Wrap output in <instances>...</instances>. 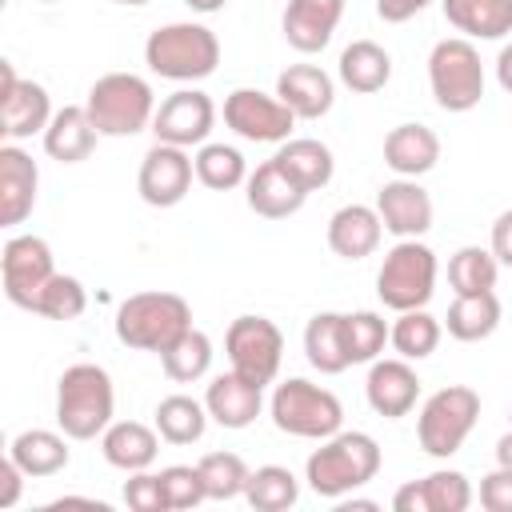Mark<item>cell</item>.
Wrapping results in <instances>:
<instances>
[{
	"label": "cell",
	"instance_id": "obj_1",
	"mask_svg": "<svg viewBox=\"0 0 512 512\" xmlns=\"http://www.w3.org/2000/svg\"><path fill=\"white\" fill-rule=\"evenodd\" d=\"M380 472V444L368 432H336L304 464V480L316 496L340 500L352 488H364Z\"/></svg>",
	"mask_w": 512,
	"mask_h": 512
},
{
	"label": "cell",
	"instance_id": "obj_2",
	"mask_svg": "<svg viewBox=\"0 0 512 512\" xmlns=\"http://www.w3.org/2000/svg\"><path fill=\"white\" fill-rule=\"evenodd\" d=\"M112 376L100 364H72L64 368L56 384V424L68 440H92L104 436L112 424Z\"/></svg>",
	"mask_w": 512,
	"mask_h": 512
},
{
	"label": "cell",
	"instance_id": "obj_3",
	"mask_svg": "<svg viewBox=\"0 0 512 512\" xmlns=\"http://www.w3.org/2000/svg\"><path fill=\"white\" fill-rule=\"evenodd\" d=\"M144 64L156 76L176 80V84L204 80L220 64V40L208 24H192V20L164 24L144 40Z\"/></svg>",
	"mask_w": 512,
	"mask_h": 512
},
{
	"label": "cell",
	"instance_id": "obj_4",
	"mask_svg": "<svg viewBox=\"0 0 512 512\" xmlns=\"http://www.w3.org/2000/svg\"><path fill=\"white\" fill-rule=\"evenodd\" d=\"M192 328V308L176 292H136L116 308V340L140 352H164Z\"/></svg>",
	"mask_w": 512,
	"mask_h": 512
},
{
	"label": "cell",
	"instance_id": "obj_5",
	"mask_svg": "<svg viewBox=\"0 0 512 512\" xmlns=\"http://www.w3.org/2000/svg\"><path fill=\"white\" fill-rule=\"evenodd\" d=\"M100 136H136L156 116V96L144 76L136 72H108L88 88L84 100Z\"/></svg>",
	"mask_w": 512,
	"mask_h": 512
},
{
	"label": "cell",
	"instance_id": "obj_6",
	"mask_svg": "<svg viewBox=\"0 0 512 512\" xmlns=\"http://www.w3.org/2000/svg\"><path fill=\"white\" fill-rule=\"evenodd\" d=\"M268 412H272V424L280 432L300 436V440H328L344 424L340 400L328 388H320V384H312L304 376H292V380L276 384Z\"/></svg>",
	"mask_w": 512,
	"mask_h": 512
},
{
	"label": "cell",
	"instance_id": "obj_7",
	"mask_svg": "<svg viewBox=\"0 0 512 512\" xmlns=\"http://www.w3.org/2000/svg\"><path fill=\"white\" fill-rule=\"evenodd\" d=\"M436 292V252L420 240H400L384 252V264L376 272V296L392 312L424 308Z\"/></svg>",
	"mask_w": 512,
	"mask_h": 512
},
{
	"label": "cell",
	"instance_id": "obj_8",
	"mask_svg": "<svg viewBox=\"0 0 512 512\" xmlns=\"http://www.w3.org/2000/svg\"><path fill=\"white\" fill-rule=\"evenodd\" d=\"M428 84L444 112H472L484 96V64L468 36H448L428 56Z\"/></svg>",
	"mask_w": 512,
	"mask_h": 512
},
{
	"label": "cell",
	"instance_id": "obj_9",
	"mask_svg": "<svg viewBox=\"0 0 512 512\" xmlns=\"http://www.w3.org/2000/svg\"><path fill=\"white\" fill-rule=\"evenodd\" d=\"M476 416H480V396L468 384H448V388L432 392L416 420L420 448L436 460H448L452 452H460V444L476 428Z\"/></svg>",
	"mask_w": 512,
	"mask_h": 512
},
{
	"label": "cell",
	"instance_id": "obj_10",
	"mask_svg": "<svg viewBox=\"0 0 512 512\" xmlns=\"http://www.w3.org/2000/svg\"><path fill=\"white\" fill-rule=\"evenodd\" d=\"M224 352L232 372H240L252 384H272L284 360V336L268 316H236L224 332Z\"/></svg>",
	"mask_w": 512,
	"mask_h": 512
},
{
	"label": "cell",
	"instance_id": "obj_11",
	"mask_svg": "<svg viewBox=\"0 0 512 512\" xmlns=\"http://www.w3.org/2000/svg\"><path fill=\"white\" fill-rule=\"evenodd\" d=\"M224 124L252 144H284L296 124V112L280 96H264L256 88H236L224 100Z\"/></svg>",
	"mask_w": 512,
	"mask_h": 512
},
{
	"label": "cell",
	"instance_id": "obj_12",
	"mask_svg": "<svg viewBox=\"0 0 512 512\" xmlns=\"http://www.w3.org/2000/svg\"><path fill=\"white\" fill-rule=\"evenodd\" d=\"M52 276H56V264H52L48 240H40V236H12L4 244V252H0V284H4V296L16 308L32 312L40 288Z\"/></svg>",
	"mask_w": 512,
	"mask_h": 512
},
{
	"label": "cell",
	"instance_id": "obj_13",
	"mask_svg": "<svg viewBox=\"0 0 512 512\" xmlns=\"http://www.w3.org/2000/svg\"><path fill=\"white\" fill-rule=\"evenodd\" d=\"M52 120V100L48 88L36 80H20L16 68L4 60L0 64V132L8 144L28 140L36 132H44Z\"/></svg>",
	"mask_w": 512,
	"mask_h": 512
},
{
	"label": "cell",
	"instance_id": "obj_14",
	"mask_svg": "<svg viewBox=\"0 0 512 512\" xmlns=\"http://www.w3.org/2000/svg\"><path fill=\"white\" fill-rule=\"evenodd\" d=\"M216 124V104L208 92L200 88H180L172 96L160 100L156 116H152V132L160 144H176V148H192L204 144L208 132Z\"/></svg>",
	"mask_w": 512,
	"mask_h": 512
},
{
	"label": "cell",
	"instance_id": "obj_15",
	"mask_svg": "<svg viewBox=\"0 0 512 512\" xmlns=\"http://www.w3.org/2000/svg\"><path fill=\"white\" fill-rule=\"evenodd\" d=\"M192 176H196V164L184 148L176 144H152L140 160V176H136V188H140V200L152 204V208H172L188 196L192 188Z\"/></svg>",
	"mask_w": 512,
	"mask_h": 512
},
{
	"label": "cell",
	"instance_id": "obj_16",
	"mask_svg": "<svg viewBox=\"0 0 512 512\" xmlns=\"http://www.w3.org/2000/svg\"><path fill=\"white\" fill-rule=\"evenodd\" d=\"M376 212H380L384 228L400 240H420L432 228V196L412 176L388 180L376 192Z\"/></svg>",
	"mask_w": 512,
	"mask_h": 512
},
{
	"label": "cell",
	"instance_id": "obj_17",
	"mask_svg": "<svg viewBox=\"0 0 512 512\" xmlns=\"http://www.w3.org/2000/svg\"><path fill=\"white\" fill-rule=\"evenodd\" d=\"M364 396H368L376 416L400 420L420 400V376H416V368L404 356L400 360H372L368 380H364Z\"/></svg>",
	"mask_w": 512,
	"mask_h": 512
},
{
	"label": "cell",
	"instance_id": "obj_18",
	"mask_svg": "<svg viewBox=\"0 0 512 512\" xmlns=\"http://www.w3.org/2000/svg\"><path fill=\"white\" fill-rule=\"evenodd\" d=\"M340 16H344V0H288V8H284V40L296 52L312 56L332 40Z\"/></svg>",
	"mask_w": 512,
	"mask_h": 512
},
{
	"label": "cell",
	"instance_id": "obj_19",
	"mask_svg": "<svg viewBox=\"0 0 512 512\" xmlns=\"http://www.w3.org/2000/svg\"><path fill=\"white\" fill-rule=\"evenodd\" d=\"M36 184H40V172H36L32 156L16 144H4L0 148V224L4 228L20 224L32 212Z\"/></svg>",
	"mask_w": 512,
	"mask_h": 512
},
{
	"label": "cell",
	"instance_id": "obj_20",
	"mask_svg": "<svg viewBox=\"0 0 512 512\" xmlns=\"http://www.w3.org/2000/svg\"><path fill=\"white\" fill-rule=\"evenodd\" d=\"M260 392L264 388L252 384V380H244L240 372H220L208 384V392H204V408H208V416L220 428H248L260 416V408H264V396Z\"/></svg>",
	"mask_w": 512,
	"mask_h": 512
},
{
	"label": "cell",
	"instance_id": "obj_21",
	"mask_svg": "<svg viewBox=\"0 0 512 512\" xmlns=\"http://www.w3.org/2000/svg\"><path fill=\"white\" fill-rule=\"evenodd\" d=\"M276 96L296 112V120H320L332 100H336V88H332V76L316 64H292L276 76Z\"/></svg>",
	"mask_w": 512,
	"mask_h": 512
},
{
	"label": "cell",
	"instance_id": "obj_22",
	"mask_svg": "<svg viewBox=\"0 0 512 512\" xmlns=\"http://www.w3.org/2000/svg\"><path fill=\"white\" fill-rule=\"evenodd\" d=\"M380 232H384V220H380L376 208H368V204H344L328 220V248L340 260H364V256L376 252Z\"/></svg>",
	"mask_w": 512,
	"mask_h": 512
},
{
	"label": "cell",
	"instance_id": "obj_23",
	"mask_svg": "<svg viewBox=\"0 0 512 512\" xmlns=\"http://www.w3.org/2000/svg\"><path fill=\"white\" fill-rule=\"evenodd\" d=\"M308 200V192L276 164V160H264L252 176H248V208L264 220H284L292 212H300Z\"/></svg>",
	"mask_w": 512,
	"mask_h": 512
},
{
	"label": "cell",
	"instance_id": "obj_24",
	"mask_svg": "<svg viewBox=\"0 0 512 512\" xmlns=\"http://www.w3.org/2000/svg\"><path fill=\"white\" fill-rule=\"evenodd\" d=\"M440 160V136L428 124H396L384 136V164L396 176H424Z\"/></svg>",
	"mask_w": 512,
	"mask_h": 512
},
{
	"label": "cell",
	"instance_id": "obj_25",
	"mask_svg": "<svg viewBox=\"0 0 512 512\" xmlns=\"http://www.w3.org/2000/svg\"><path fill=\"white\" fill-rule=\"evenodd\" d=\"M96 136H100V132H96L88 108L64 104L60 112H52V120H48V128H44V152H48L52 160H60V164H80V160L92 156Z\"/></svg>",
	"mask_w": 512,
	"mask_h": 512
},
{
	"label": "cell",
	"instance_id": "obj_26",
	"mask_svg": "<svg viewBox=\"0 0 512 512\" xmlns=\"http://www.w3.org/2000/svg\"><path fill=\"white\" fill-rule=\"evenodd\" d=\"M100 452L120 472H144V468H152V460L160 452V436L140 420H116L104 428Z\"/></svg>",
	"mask_w": 512,
	"mask_h": 512
},
{
	"label": "cell",
	"instance_id": "obj_27",
	"mask_svg": "<svg viewBox=\"0 0 512 512\" xmlns=\"http://www.w3.org/2000/svg\"><path fill=\"white\" fill-rule=\"evenodd\" d=\"M444 20L472 40H500L512 32V0H440Z\"/></svg>",
	"mask_w": 512,
	"mask_h": 512
},
{
	"label": "cell",
	"instance_id": "obj_28",
	"mask_svg": "<svg viewBox=\"0 0 512 512\" xmlns=\"http://www.w3.org/2000/svg\"><path fill=\"white\" fill-rule=\"evenodd\" d=\"M304 192H316V188H324L328 180H332V172H336V160H332V148L328 144H320V140H312V136H300V140H284L280 144V152L272 156Z\"/></svg>",
	"mask_w": 512,
	"mask_h": 512
},
{
	"label": "cell",
	"instance_id": "obj_29",
	"mask_svg": "<svg viewBox=\"0 0 512 512\" xmlns=\"http://www.w3.org/2000/svg\"><path fill=\"white\" fill-rule=\"evenodd\" d=\"M304 356L316 372L336 376L344 372L348 360V344H344V312H316L304 328Z\"/></svg>",
	"mask_w": 512,
	"mask_h": 512
},
{
	"label": "cell",
	"instance_id": "obj_30",
	"mask_svg": "<svg viewBox=\"0 0 512 512\" xmlns=\"http://www.w3.org/2000/svg\"><path fill=\"white\" fill-rule=\"evenodd\" d=\"M392 76V56L376 44V40H352L344 52H340V80L352 88V92H380Z\"/></svg>",
	"mask_w": 512,
	"mask_h": 512
},
{
	"label": "cell",
	"instance_id": "obj_31",
	"mask_svg": "<svg viewBox=\"0 0 512 512\" xmlns=\"http://www.w3.org/2000/svg\"><path fill=\"white\" fill-rule=\"evenodd\" d=\"M448 336L464 340V344H476V340H488L500 324V300L496 292H468V296H456L448 316Z\"/></svg>",
	"mask_w": 512,
	"mask_h": 512
},
{
	"label": "cell",
	"instance_id": "obj_32",
	"mask_svg": "<svg viewBox=\"0 0 512 512\" xmlns=\"http://www.w3.org/2000/svg\"><path fill=\"white\" fill-rule=\"evenodd\" d=\"M8 456L28 472V476H56L68 468V444L60 432H48V428H28L12 440Z\"/></svg>",
	"mask_w": 512,
	"mask_h": 512
},
{
	"label": "cell",
	"instance_id": "obj_33",
	"mask_svg": "<svg viewBox=\"0 0 512 512\" xmlns=\"http://www.w3.org/2000/svg\"><path fill=\"white\" fill-rule=\"evenodd\" d=\"M160 364H164V376H168V380L192 384V380H200V376L212 368V340H208L200 328H188V332H180V336L160 352Z\"/></svg>",
	"mask_w": 512,
	"mask_h": 512
},
{
	"label": "cell",
	"instance_id": "obj_34",
	"mask_svg": "<svg viewBox=\"0 0 512 512\" xmlns=\"http://www.w3.org/2000/svg\"><path fill=\"white\" fill-rule=\"evenodd\" d=\"M496 272H500V260L492 256V248H480V244H464L448 260V284H452L456 296L492 292L496 288Z\"/></svg>",
	"mask_w": 512,
	"mask_h": 512
},
{
	"label": "cell",
	"instance_id": "obj_35",
	"mask_svg": "<svg viewBox=\"0 0 512 512\" xmlns=\"http://www.w3.org/2000/svg\"><path fill=\"white\" fill-rule=\"evenodd\" d=\"M208 428V408L192 396H164L156 404V432L168 444H192Z\"/></svg>",
	"mask_w": 512,
	"mask_h": 512
},
{
	"label": "cell",
	"instance_id": "obj_36",
	"mask_svg": "<svg viewBox=\"0 0 512 512\" xmlns=\"http://www.w3.org/2000/svg\"><path fill=\"white\" fill-rule=\"evenodd\" d=\"M192 164H196V180L212 192H228L248 180V164H244L240 148H232V144H200Z\"/></svg>",
	"mask_w": 512,
	"mask_h": 512
},
{
	"label": "cell",
	"instance_id": "obj_37",
	"mask_svg": "<svg viewBox=\"0 0 512 512\" xmlns=\"http://www.w3.org/2000/svg\"><path fill=\"white\" fill-rule=\"evenodd\" d=\"M244 500L256 508V512H284L300 500V484L288 468L280 464H264L248 476V488H244Z\"/></svg>",
	"mask_w": 512,
	"mask_h": 512
},
{
	"label": "cell",
	"instance_id": "obj_38",
	"mask_svg": "<svg viewBox=\"0 0 512 512\" xmlns=\"http://www.w3.org/2000/svg\"><path fill=\"white\" fill-rule=\"evenodd\" d=\"M388 340H392V348H396L404 360H424V356H432L436 344H440V320L428 316L424 308H408V312H400V320L392 324Z\"/></svg>",
	"mask_w": 512,
	"mask_h": 512
},
{
	"label": "cell",
	"instance_id": "obj_39",
	"mask_svg": "<svg viewBox=\"0 0 512 512\" xmlns=\"http://www.w3.org/2000/svg\"><path fill=\"white\" fill-rule=\"evenodd\" d=\"M200 476H204V492H208V500H236V496H244V488H248V464L236 456V452H208L200 464Z\"/></svg>",
	"mask_w": 512,
	"mask_h": 512
},
{
	"label": "cell",
	"instance_id": "obj_40",
	"mask_svg": "<svg viewBox=\"0 0 512 512\" xmlns=\"http://www.w3.org/2000/svg\"><path fill=\"white\" fill-rule=\"evenodd\" d=\"M388 332H392V328H388L384 316H376V312H352V316H344L348 360H352V364H372V360L384 352Z\"/></svg>",
	"mask_w": 512,
	"mask_h": 512
},
{
	"label": "cell",
	"instance_id": "obj_41",
	"mask_svg": "<svg viewBox=\"0 0 512 512\" xmlns=\"http://www.w3.org/2000/svg\"><path fill=\"white\" fill-rule=\"evenodd\" d=\"M84 308H88L84 284H80L76 276H64V272H56V276L40 288V296H36V304H32V312H36V316H48V320H76Z\"/></svg>",
	"mask_w": 512,
	"mask_h": 512
},
{
	"label": "cell",
	"instance_id": "obj_42",
	"mask_svg": "<svg viewBox=\"0 0 512 512\" xmlns=\"http://www.w3.org/2000/svg\"><path fill=\"white\" fill-rule=\"evenodd\" d=\"M420 484H424V496H428V512H464L472 504V484L456 468H436Z\"/></svg>",
	"mask_w": 512,
	"mask_h": 512
},
{
	"label": "cell",
	"instance_id": "obj_43",
	"mask_svg": "<svg viewBox=\"0 0 512 512\" xmlns=\"http://www.w3.org/2000/svg\"><path fill=\"white\" fill-rule=\"evenodd\" d=\"M160 484H164L168 508H196L200 500H208L204 476H200V468H192V464H172V468H164V472H160Z\"/></svg>",
	"mask_w": 512,
	"mask_h": 512
},
{
	"label": "cell",
	"instance_id": "obj_44",
	"mask_svg": "<svg viewBox=\"0 0 512 512\" xmlns=\"http://www.w3.org/2000/svg\"><path fill=\"white\" fill-rule=\"evenodd\" d=\"M124 504L132 512H164L168 508V496H164V484H160V472H128L124 480Z\"/></svg>",
	"mask_w": 512,
	"mask_h": 512
},
{
	"label": "cell",
	"instance_id": "obj_45",
	"mask_svg": "<svg viewBox=\"0 0 512 512\" xmlns=\"http://www.w3.org/2000/svg\"><path fill=\"white\" fill-rule=\"evenodd\" d=\"M480 504L488 512H512V468L496 464V472L480 480Z\"/></svg>",
	"mask_w": 512,
	"mask_h": 512
},
{
	"label": "cell",
	"instance_id": "obj_46",
	"mask_svg": "<svg viewBox=\"0 0 512 512\" xmlns=\"http://www.w3.org/2000/svg\"><path fill=\"white\" fill-rule=\"evenodd\" d=\"M24 468L12 460V456H4L0 460V508H12L16 500H20V484H24Z\"/></svg>",
	"mask_w": 512,
	"mask_h": 512
},
{
	"label": "cell",
	"instance_id": "obj_47",
	"mask_svg": "<svg viewBox=\"0 0 512 512\" xmlns=\"http://www.w3.org/2000/svg\"><path fill=\"white\" fill-rule=\"evenodd\" d=\"M432 0H376V16L384 20V24H404V20H412L416 12H424Z\"/></svg>",
	"mask_w": 512,
	"mask_h": 512
},
{
	"label": "cell",
	"instance_id": "obj_48",
	"mask_svg": "<svg viewBox=\"0 0 512 512\" xmlns=\"http://www.w3.org/2000/svg\"><path fill=\"white\" fill-rule=\"evenodd\" d=\"M492 256L512 268V208L500 212L496 224H492Z\"/></svg>",
	"mask_w": 512,
	"mask_h": 512
},
{
	"label": "cell",
	"instance_id": "obj_49",
	"mask_svg": "<svg viewBox=\"0 0 512 512\" xmlns=\"http://www.w3.org/2000/svg\"><path fill=\"white\" fill-rule=\"evenodd\" d=\"M392 508H396V512H428V496H424V484H420V480H412V484L396 488V496H392Z\"/></svg>",
	"mask_w": 512,
	"mask_h": 512
},
{
	"label": "cell",
	"instance_id": "obj_50",
	"mask_svg": "<svg viewBox=\"0 0 512 512\" xmlns=\"http://www.w3.org/2000/svg\"><path fill=\"white\" fill-rule=\"evenodd\" d=\"M496 80H500V88L504 92H512V40L500 48V56H496Z\"/></svg>",
	"mask_w": 512,
	"mask_h": 512
},
{
	"label": "cell",
	"instance_id": "obj_51",
	"mask_svg": "<svg viewBox=\"0 0 512 512\" xmlns=\"http://www.w3.org/2000/svg\"><path fill=\"white\" fill-rule=\"evenodd\" d=\"M496 464H500V468H512V432H504V436L496 440Z\"/></svg>",
	"mask_w": 512,
	"mask_h": 512
},
{
	"label": "cell",
	"instance_id": "obj_52",
	"mask_svg": "<svg viewBox=\"0 0 512 512\" xmlns=\"http://www.w3.org/2000/svg\"><path fill=\"white\" fill-rule=\"evenodd\" d=\"M184 4H188L192 12H220L228 0H184Z\"/></svg>",
	"mask_w": 512,
	"mask_h": 512
},
{
	"label": "cell",
	"instance_id": "obj_53",
	"mask_svg": "<svg viewBox=\"0 0 512 512\" xmlns=\"http://www.w3.org/2000/svg\"><path fill=\"white\" fill-rule=\"evenodd\" d=\"M112 4H132L136 8V4H148V0H112Z\"/></svg>",
	"mask_w": 512,
	"mask_h": 512
},
{
	"label": "cell",
	"instance_id": "obj_54",
	"mask_svg": "<svg viewBox=\"0 0 512 512\" xmlns=\"http://www.w3.org/2000/svg\"><path fill=\"white\" fill-rule=\"evenodd\" d=\"M40 4H56V0H40Z\"/></svg>",
	"mask_w": 512,
	"mask_h": 512
}]
</instances>
